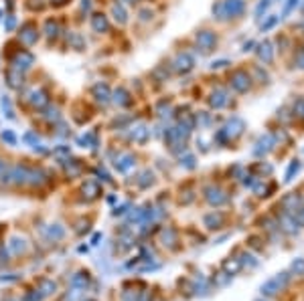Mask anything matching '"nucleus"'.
Instances as JSON below:
<instances>
[{
    "label": "nucleus",
    "mask_w": 304,
    "mask_h": 301,
    "mask_svg": "<svg viewBox=\"0 0 304 301\" xmlns=\"http://www.w3.org/2000/svg\"><path fill=\"white\" fill-rule=\"evenodd\" d=\"M217 34L215 31H209V29H201L195 33V43H197V51L201 55H209L217 49Z\"/></svg>",
    "instance_id": "nucleus-1"
},
{
    "label": "nucleus",
    "mask_w": 304,
    "mask_h": 301,
    "mask_svg": "<svg viewBox=\"0 0 304 301\" xmlns=\"http://www.w3.org/2000/svg\"><path fill=\"white\" fill-rule=\"evenodd\" d=\"M252 75L243 69H237L229 75V87L236 91V93H247L252 89Z\"/></svg>",
    "instance_id": "nucleus-2"
},
{
    "label": "nucleus",
    "mask_w": 304,
    "mask_h": 301,
    "mask_svg": "<svg viewBox=\"0 0 304 301\" xmlns=\"http://www.w3.org/2000/svg\"><path fill=\"white\" fill-rule=\"evenodd\" d=\"M172 71L174 73H178V75H187V73H191L193 69H195V57L189 53V51H181V53H176V57L172 59Z\"/></svg>",
    "instance_id": "nucleus-3"
},
{
    "label": "nucleus",
    "mask_w": 304,
    "mask_h": 301,
    "mask_svg": "<svg viewBox=\"0 0 304 301\" xmlns=\"http://www.w3.org/2000/svg\"><path fill=\"white\" fill-rule=\"evenodd\" d=\"M245 0H223V12H225V21L231 18H241L245 14Z\"/></svg>",
    "instance_id": "nucleus-4"
},
{
    "label": "nucleus",
    "mask_w": 304,
    "mask_h": 301,
    "mask_svg": "<svg viewBox=\"0 0 304 301\" xmlns=\"http://www.w3.org/2000/svg\"><path fill=\"white\" fill-rule=\"evenodd\" d=\"M207 103H209L211 109H223V107H227L229 105V93H227V89H223V87L213 89L211 95L207 97Z\"/></svg>",
    "instance_id": "nucleus-5"
},
{
    "label": "nucleus",
    "mask_w": 304,
    "mask_h": 301,
    "mask_svg": "<svg viewBox=\"0 0 304 301\" xmlns=\"http://www.w3.org/2000/svg\"><path fill=\"white\" fill-rule=\"evenodd\" d=\"M256 55L264 65H272L274 63V45H272V41L266 38L264 43H258L256 45Z\"/></svg>",
    "instance_id": "nucleus-6"
},
{
    "label": "nucleus",
    "mask_w": 304,
    "mask_h": 301,
    "mask_svg": "<svg viewBox=\"0 0 304 301\" xmlns=\"http://www.w3.org/2000/svg\"><path fill=\"white\" fill-rule=\"evenodd\" d=\"M34 63V57L29 53V51H19L16 53V57L10 61V65H12V69H16V71H29V69L33 67Z\"/></svg>",
    "instance_id": "nucleus-7"
},
{
    "label": "nucleus",
    "mask_w": 304,
    "mask_h": 301,
    "mask_svg": "<svg viewBox=\"0 0 304 301\" xmlns=\"http://www.w3.org/2000/svg\"><path fill=\"white\" fill-rule=\"evenodd\" d=\"M19 38L25 43V45H34L37 41H39V29H37V25L34 23H25L23 27H21V33H19Z\"/></svg>",
    "instance_id": "nucleus-8"
},
{
    "label": "nucleus",
    "mask_w": 304,
    "mask_h": 301,
    "mask_svg": "<svg viewBox=\"0 0 304 301\" xmlns=\"http://www.w3.org/2000/svg\"><path fill=\"white\" fill-rule=\"evenodd\" d=\"M274 146H276V137H274V135L272 134L262 135V137L258 139L256 148H254V154H256V156H266L268 152L274 150Z\"/></svg>",
    "instance_id": "nucleus-9"
},
{
    "label": "nucleus",
    "mask_w": 304,
    "mask_h": 301,
    "mask_svg": "<svg viewBox=\"0 0 304 301\" xmlns=\"http://www.w3.org/2000/svg\"><path fill=\"white\" fill-rule=\"evenodd\" d=\"M223 130H225L227 137H237V135L243 134V130H245V122H243L239 115H234V117L227 122V126H225Z\"/></svg>",
    "instance_id": "nucleus-10"
},
{
    "label": "nucleus",
    "mask_w": 304,
    "mask_h": 301,
    "mask_svg": "<svg viewBox=\"0 0 304 301\" xmlns=\"http://www.w3.org/2000/svg\"><path fill=\"white\" fill-rule=\"evenodd\" d=\"M92 95H94L96 101L101 103V105H105V103L110 101V97H112L110 87H108L105 83H96V85H94V89H92Z\"/></svg>",
    "instance_id": "nucleus-11"
},
{
    "label": "nucleus",
    "mask_w": 304,
    "mask_h": 301,
    "mask_svg": "<svg viewBox=\"0 0 304 301\" xmlns=\"http://www.w3.org/2000/svg\"><path fill=\"white\" fill-rule=\"evenodd\" d=\"M31 105L37 107V109H43V107H47L49 105V95H47V91L45 89H34L31 91Z\"/></svg>",
    "instance_id": "nucleus-12"
},
{
    "label": "nucleus",
    "mask_w": 304,
    "mask_h": 301,
    "mask_svg": "<svg viewBox=\"0 0 304 301\" xmlns=\"http://www.w3.org/2000/svg\"><path fill=\"white\" fill-rule=\"evenodd\" d=\"M92 29L96 33H108L110 31V21L105 14H94L92 16Z\"/></svg>",
    "instance_id": "nucleus-13"
},
{
    "label": "nucleus",
    "mask_w": 304,
    "mask_h": 301,
    "mask_svg": "<svg viewBox=\"0 0 304 301\" xmlns=\"http://www.w3.org/2000/svg\"><path fill=\"white\" fill-rule=\"evenodd\" d=\"M114 103L120 105V107H128V105H132V95L128 93V89L118 87V89L114 91Z\"/></svg>",
    "instance_id": "nucleus-14"
},
{
    "label": "nucleus",
    "mask_w": 304,
    "mask_h": 301,
    "mask_svg": "<svg viewBox=\"0 0 304 301\" xmlns=\"http://www.w3.org/2000/svg\"><path fill=\"white\" fill-rule=\"evenodd\" d=\"M6 83L10 87H14V89H21V85H23V73L16 71V69H8L6 71Z\"/></svg>",
    "instance_id": "nucleus-15"
},
{
    "label": "nucleus",
    "mask_w": 304,
    "mask_h": 301,
    "mask_svg": "<svg viewBox=\"0 0 304 301\" xmlns=\"http://www.w3.org/2000/svg\"><path fill=\"white\" fill-rule=\"evenodd\" d=\"M290 113H292V117H296V119H304V95L294 97L292 105H290Z\"/></svg>",
    "instance_id": "nucleus-16"
},
{
    "label": "nucleus",
    "mask_w": 304,
    "mask_h": 301,
    "mask_svg": "<svg viewBox=\"0 0 304 301\" xmlns=\"http://www.w3.org/2000/svg\"><path fill=\"white\" fill-rule=\"evenodd\" d=\"M112 16H114V21L118 25H126L128 23V12H126V8L122 4H114L112 6Z\"/></svg>",
    "instance_id": "nucleus-17"
},
{
    "label": "nucleus",
    "mask_w": 304,
    "mask_h": 301,
    "mask_svg": "<svg viewBox=\"0 0 304 301\" xmlns=\"http://www.w3.org/2000/svg\"><path fill=\"white\" fill-rule=\"evenodd\" d=\"M264 18H266V21L260 25V31H262V33H268V31H272V29L280 23V16H278V14H270V16H264Z\"/></svg>",
    "instance_id": "nucleus-18"
},
{
    "label": "nucleus",
    "mask_w": 304,
    "mask_h": 301,
    "mask_svg": "<svg viewBox=\"0 0 304 301\" xmlns=\"http://www.w3.org/2000/svg\"><path fill=\"white\" fill-rule=\"evenodd\" d=\"M272 2H274V0H260V2H258V6H256V21H258V23L264 18V14L268 12Z\"/></svg>",
    "instance_id": "nucleus-19"
},
{
    "label": "nucleus",
    "mask_w": 304,
    "mask_h": 301,
    "mask_svg": "<svg viewBox=\"0 0 304 301\" xmlns=\"http://www.w3.org/2000/svg\"><path fill=\"white\" fill-rule=\"evenodd\" d=\"M45 34H47L49 38H55V36L59 34V23L53 21V18H49V21L45 23Z\"/></svg>",
    "instance_id": "nucleus-20"
},
{
    "label": "nucleus",
    "mask_w": 304,
    "mask_h": 301,
    "mask_svg": "<svg viewBox=\"0 0 304 301\" xmlns=\"http://www.w3.org/2000/svg\"><path fill=\"white\" fill-rule=\"evenodd\" d=\"M252 71H254V75H256V79H258L260 83H266V85L270 83V73H268L266 69H262V65H254Z\"/></svg>",
    "instance_id": "nucleus-21"
},
{
    "label": "nucleus",
    "mask_w": 304,
    "mask_h": 301,
    "mask_svg": "<svg viewBox=\"0 0 304 301\" xmlns=\"http://www.w3.org/2000/svg\"><path fill=\"white\" fill-rule=\"evenodd\" d=\"M298 4H300V0H286V2H284V8H282V16H280V18H288V16L292 14V10H296V8H298Z\"/></svg>",
    "instance_id": "nucleus-22"
},
{
    "label": "nucleus",
    "mask_w": 304,
    "mask_h": 301,
    "mask_svg": "<svg viewBox=\"0 0 304 301\" xmlns=\"http://www.w3.org/2000/svg\"><path fill=\"white\" fill-rule=\"evenodd\" d=\"M148 134H150V130L146 128V126H138V128H134V132H132V137H134L136 142H146L148 139Z\"/></svg>",
    "instance_id": "nucleus-23"
},
{
    "label": "nucleus",
    "mask_w": 304,
    "mask_h": 301,
    "mask_svg": "<svg viewBox=\"0 0 304 301\" xmlns=\"http://www.w3.org/2000/svg\"><path fill=\"white\" fill-rule=\"evenodd\" d=\"M69 45H71L73 49L81 51V49L85 47V41H83V36H81L79 33H71V34H69Z\"/></svg>",
    "instance_id": "nucleus-24"
},
{
    "label": "nucleus",
    "mask_w": 304,
    "mask_h": 301,
    "mask_svg": "<svg viewBox=\"0 0 304 301\" xmlns=\"http://www.w3.org/2000/svg\"><path fill=\"white\" fill-rule=\"evenodd\" d=\"M156 111H158V115H160V117H167V115H170V113H172V105H170V101H167V99L158 101Z\"/></svg>",
    "instance_id": "nucleus-25"
},
{
    "label": "nucleus",
    "mask_w": 304,
    "mask_h": 301,
    "mask_svg": "<svg viewBox=\"0 0 304 301\" xmlns=\"http://www.w3.org/2000/svg\"><path fill=\"white\" fill-rule=\"evenodd\" d=\"M0 105H2V111L6 113V117H14V109H12V103H10V99L6 97V95H2V99H0Z\"/></svg>",
    "instance_id": "nucleus-26"
},
{
    "label": "nucleus",
    "mask_w": 304,
    "mask_h": 301,
    "mask_svg": "<svg viewBox=\"0 0 304 301\" xmlns=\"http://www.w3.org/2000/svg\"><path fill=\"white\" fill-rule=\"evenodd\" d=\"M59 113H61V111H59V107H55V105H53V107L47 105V109H45V117H47V119H53V122H59V117H61Z\"/></svg>",
    "instance_id": "nucleus-27"
},
{
    "label": "nucleus",
    "mask_w": 304,
    "mask_h": 301,
    "mask_svg": "<svg viewBox=\"0 0 304 301\" xmlns=\"http://www.w3.org/2000/svg\"><path fill=\"white\" fill-rule=\"evenodd\" d=\"M213 18H217V21H225V12H223V0H219L217 4H213Z\"/></svg>",
    "instance_id": "nucleus-28"
},
{
    "label": "nucleus",
    "mask_w": 304,
    "mask_h": 301,
    "mask_svg": "<svg viewBox=\"0 0 304 301\" xmlns=\"http://www.w3.org/2000/svg\"><path fill=\"white\" fill-rule=\"evenodd\" d=\"M294 67L304 71V47H300V49L294 53Z\"/></svg>",
    "instance_id": "nucleus-29"
},
{
    "label": "nucleus",
    "mask_w": 304,
    "mask_h": 301,
    "mask_svg": "<svg viewBox=\"0 0 304 301\" xmlns=\"http://www.w3.org/2000/svg\"><path fill=\"white\" fill-rule=\"evenodd\" d=\"M298 170H300V162H298V160H294V162L290 164V168H288V172H286V182H290V180H292V176H294Z\"/></svg>",
    "instance_id": "nucleus-30"
},
{
    "label": "nucleus",
    "mask_w": 304,
    "mask_h": 301,
    "mask_svg": "<svg viewBox=\"0 0 304 301\" xmlns=\"http://www.w3.org/2000/svg\"><path fill=\"white\" fill-rule=\"evenodd\" d=\"M227 65H231V61H227V59H219V61H213L211 65H209V69H223V67H227Z\"/></svg>",
    "instance_id": "nucleus-31"
},
{
    "label": "nucleus",
    "mask_w": 304,
    "mask_h": 301,
    "mask_svg": "<svg viewBox=\"0 0 304 301\" xmlns=\"http://www.w3.org/2000/svg\"><path fill=\"white\" fill-rule=\"evenodd\" d=\"M195 117H197V122L201 119L203 126H209V124H211V117H209V113H207V111H199V113H197Z\"/></svg>",
    "instance_id": "nucleus-32"
},
{
    "label": "nucleus",
    "mask_w": 304,
    "mask_h": 301,
    "mask_svg": "<svg viewBox=\"0 0 304 301\" xmlns=\"http://www.w3.org/2000/svg\"><path fill=\"white\" fill-rule=\"evenodd\" d=\"M138 16H140V21H142V23H146V21H150V18H152V10H150V8H144V10H140V12H138Z\"/></svg>",
    "instance_id": "nucleus-33"
},
{
    "label": "nucleus",
    "mask_w": 304,
    "mask_h": 301,
    "mask_svg": "<svg viewBox=\"0 0 304 301\" xmlns=\"http://www.w3.org/2000/svg\"><path fill=\"white\" fill-rule=\"evenodd\" d=\"M2 139H6L8 144H16V135L12 134L10 130H4V132H2Z\"/></svg>",
    "instance_id": "nucleus-34"
},
{
    "label": "nucleus",
    "mask_w": 304,
    "mask_h": 301,
    "mask_svg": "<svg viewBox=\"0 0 304 301\" xmlns=\"http://www.w3.org/2000/svg\"><path fill=\"white\" fill-rule=\"evenodd\" d=\"M219 194H221L219 190H211V192H209V200L217 202V204H219V202H223L225 198H223V196H219Z\"/></svg>",
    "instance_id": "nucleus-35"
},
{
    "label": "nucleus",
    "mask_w": 304,
    "mask_h": 301,
    "mask_svg": "<svg viewBox=\"0 0 304 301\" xmlns=\"http://www.w3.org/2000/svg\"><path fill=\"white\" fill-rule=\"evenodd\" d=\"M14 25H16V18H14L12 14H8V16H6V25H4V27H6V31H12V29H14Z\"/></svg>",
    "instance_id": "nucleus-36"
},
{
    "label": "nucleus",
    "mask_w": 304,
    "mask_h": 301,
    "mask_svg": "<svg viewBox=\"0 0 304 301\" xmlns=\"http://www.w3.org/2000/svg\"><path fill=\"white\" fill-rule=\"evenodd\" d=\"M254 47H256V41H247V43L243 45V49H241V51H243V53H247V51H252Z\"/></svg>",
    "instance_id": "nucleus-37"
},
{
    "label": "nucleus",
    "mask_w": 304,
    "mask_h": 301,
    "mask_svg": "<svg viewBox=\"0 0 304 301\" xmlns=\"http://www.w3.org/2000/svg\"><path fill=\"white\" fill-rule=\"evenodd\" d=\"M81 8L83 10H90L92 8V0H81Z\"/></svg>",
    "instance_id": "nucleus-38"
},
{
    "label": "nucleus",
    "mask_w": 304,
    "mask_h": 301,
    "mask_svg": "<svg viewBox=\"0 0 304 301\" xmlns=\"http://www.w3.org/2000/svg\"><path fill=\"white\" fill-rule=\"evenodd\" d=\"M67 0H55V4H65Z\"/></svg>",
    "instance_id": "nucleus-39"
},
{
    "label": "nucleus",
    "mask_w": 304,
    "mask_h": 301,
    "mask_svg": "<svg viewBox=\"0 0 304 301\" xmlns=\"http://www.w3.org/2000/svg\"><path fill=\"white\" fill-rule=\"evenodd\" d=\"M298 6H300V12L304 14V2H302V4H298Z\"/></svg>",
    "instance_id": "nucleus-40"
},
{
    "label": "nucleus",
    "mask_w": 304,
    "mask_h": 301,
    "mask_svg": "<svg viewBox=\"0 0 304 301\" xmlns=\"http://www.w3.org/2000/svg\"><path fill=\"white\" fill-rule=\"evenodd\" d=\"M126 2H128V4H136V0H126Z\"/></svg>",
    "instance_id": "nucleus-41"
},
{
    "label": "nucleus",
    "mask_w": 304,
    "mask_h": 301,
    "mask_svg": "<svg viewBox=\"0 0 304 301\" xmlns=\"http://www.w3.org/2000/svg\"><path fill=\"white\" fill-rule=\"evenodd\" d=\"M0 168H2V162H0Z\"/></svg>",
    "instance_id": "nucleus-42"
}]
</instances>
